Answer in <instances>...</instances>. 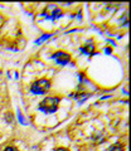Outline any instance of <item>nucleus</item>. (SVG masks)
<instances>
[{
	"label": "nucleus",
	"instance_id": "obj_8",
	"mask_svg": "<svg viewBox=\"0 0 131 151\" xmlns=\"http://www.w3.org/2000/svg\"><path fill=\"white\" fill-rule=\"evenodd\" d=\"M4 151H19V150H18L15 146H8V147L4 150Z\"/></svg>",
	"mask_w": 131,
	"mask_h": 151
},
{
	"label": "nucleus",
	"instance_id": "obj_2",
	"mask_svg": "<svg viewBox=\"0 0 131 151\" xmlns=\"http://www.w3.org/2000/svg\"><path fill=\"white\" fill-rule=\"evenodd\" d=\"M50 89V81L47 78H42L32 83L30 86V92L34 94H44Z\"/></svg>",
	"mask_w": 131,
	"mask_h": 151
},
{
	"label": "nucleus",
	"instance_id": "obj_3",
	"mask_svg": "<svg viewBox=\"0 0 131 151\" xmlns=\"http://www.w3.org/2000/svg\"><path fill=\"white\" fill-rule=\"evenodd\" d=\"M52 58L55 59V62L59 65H66L67 63H69L71 60V55L66 52H55V53L52 55Z\"/></svg>",
	"mask_w": 131,
	"mask_h": 151
},
{
	"label": "nucleus",
	"instance_id": "obj_7",
	"mask_svg": "<svg viewBox=\"0 0 131 151\" xmlns=\"http://www.w3.org/2000/svg\"><path fill=\"white\" fill-rule=\"evenodd\" d=\"M49 37H50V34H44V37H42L40 39H38V40H37V44H39L40 42H43V40H45V39H48Z\"/></svg>",
	"mask_w": 131,
	"mask_h": 151
},
{
	"label": "nucleus",
	"instance_id": "obj_6",
	"mask_svg": "<svg viewBox=\"0 0 131 151\" xmlns=\"http://www.w3.org/2000/svg\"><path fill=\"white\" fill-rule=\"evenodd\" d=\"M62 17V12L59 10V9H54L53 13H52V19H55V18H59Z\"/></svg>",
	"mask_w": 131,
	"mask_h": 151
},
{
	"label": "nucleus",
	"instance_id": "obj_9",
	"mask_svg": "<svg viewBox=\"0 0 131 151\" xmlns=\"http://www.w3.org/2000/svg\"><path fill=\"white\" fill-rule=\"evenodd\" d=\"M54 151H69V150L66 149V147H58V149H55Z\"/></svg>",
	"mask_w": 131,
	"mask_h": 151
},
{
	"label": "nucleus",
	"instance_id": "obj_4",
	"mask_svg": "<svg viewBox=\"0 0 131 151\" xmlns=\"http://www.w3.org/2000/svg\"><path fill=\"white\" fill-rule=\"evenodd\" d=\"M93 49H95V45H93V42L92 40H88L87 43L85 44L81 48V52L83 54H87V55H92L93 53Z\"/></svg>",
	"mask_w": 131,
	"mask_h": 151
},
{
	"label": "nucleus",
	"instance_id": "obj_5",
	"mask_svg": "<svg viewBox=\"0 0 131 151\" xmlns=\"http://www.w3.org/2000/svg\"><path fill=\"white\" fill-rule=\"evenodd\" d=\"M107 151H124V145H121V144H115V145H112L111 147L107 149Z\"/></svg>",
	"mask_w": 131,
	"mask_h": 151
},
{
	"label": "nucleus",
	"instance_id": "obj_1",
	"mask_svg": "<svg viewBox=\"0 0 131 151\" xmlns=\"http://www.w3.org/2000/svg\"><path fill=\"white\" fill-rule=\"evenodd\" d=\"M60 98L55 97V96H50V97H45L43 101L39 103V111L44 112V113H54L58 110Z\"/></svg>",
	"mask_w": 131,
	"mask_h": 151
}]
</instances>
